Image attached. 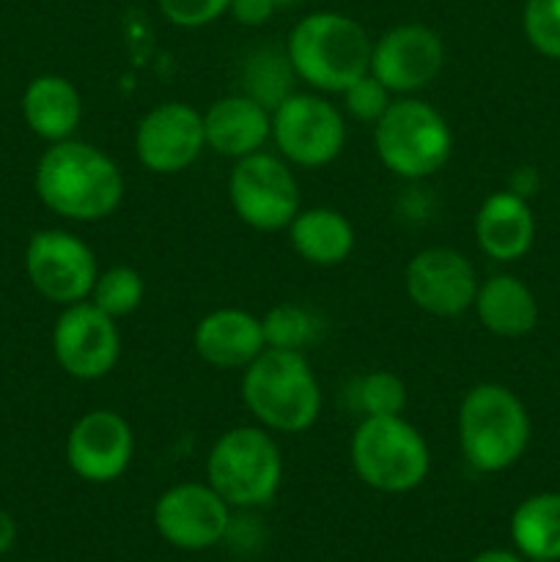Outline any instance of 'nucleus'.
Listing matches in <instances>:
<instances>
[{
  "instance_id": "12",
  "label": "nucleus",
  "mask_w": 560,
  "mask_h": 562,
  "mask_svg": "<svg viewBox=\"0 0 560 562\" xmlns=\"http://www.w3.org/2000/svg\"><path fill=\"white\" fill-rule=\"evenodd\" d=\"M478 272L464 252L453 247H426L404 269L406 296L423 313L453 318L475 305Z\"/></svg>"
},
{
  "instance_id": "16",
  "label": "nucleus",
  "mask_w": 560,
  "mask_h": 562,
  "mask_svg": "<svg viewBox=\"0 0 560 562\" xmlns=\"http://www.w3.org/2000/svg\"><path fill=\"white\" fill-rule=\"evenodd\" d=\"M135 456V434L124 415L113 409H91L77 417L66 437L69 470L86 483H113L130 470Z\"/></svg>"
},
{
  "instance_id": "11",
  "label": "nucleus",
  "mask_w": 560,
  "mask_h": 562,
  "mask_svg": "<svg viewBox=\"0 0 560 562\" xmlns=\"http://www.w3.org/2000/svg\"><path fill=\"white\" fill-rule=\"evenodd\" d=\"M53 355L66 376L80 382L108 376L121 357L119 324L91 300L66 305L55 318Z\"/></svg>"
},
{
  "instance_id": "14",
  "label": "nucleus",
  "mask_w": 560,
  "mask_h": 562,
  "mask_svg": "<svg viewBox=\"0 0 560 562\" xmlns=\"http://www.w3.org/2000/svg\"><path fill=\"white\" fill-rule=\"evenodd\" d=\"M206 148L203 113L187 102H163L135 130L137 162L157 176H173L198 162Z\"/></svg>"
},
{
  "instance_id": "22",
  "label": "nucleus",
  "mask_w": 560,
  "mask_h": 562,
  "mask_svg": "<svg viewBox=\"0 0 560 562\" xmlns=\"http://www.w3.org/2000/svg\"><path fill=\"white\" fill-rule=\"evenodd\" d=\"M475 313L483 329L497 338H522L538 324V302L514 274H492L478 285Z\"/></svg>"
},
{
  "instance_id": "27",
  "label": "nucleus",
  "mask_w": 560,
  "mask_h": 562,
  "mask_svg": "<svg viewBox=\"0 0 560 562\" xmlns=\"http://www.w3.org/2000/svg\"><path fill=\"white\" fill-rule=\"evenodd\" d=\"M355 406L362 417H390L404 415L410 404V390L404 379L390 371H371L360 376L351 387Z\"/></svg>"
},
{
  "instance_id": "20",
  "label": "nucleus",
  "mask_w": 560,
  "mask_h": 562,
  "mask_svg": "<svg viewBox=\"0 0 560 562\" xmlns=\"http://www.w3.org/2000/svg\"><path fill=\"white\" fill-rule=\"evenodd\" d=\"M22 119L27 130L47 143L75 137L82 121V97L71 80L60 75H38L22 93Z\"/></svg>"
},
{
  "instance_id": "10",
  "label": "nucleus",
  "mask_w": 560,
  "mask_h": 562,
  "mask_svg": "<svg viewBox=\"0 0 560 562\" xmlns=\"http://www.w3.org/2000/svg\"><path fill=\"white\" fill-rule=\"evenodd\" d=\"M25 272L38 296L66 307L91 296L99 267L80 236L64 228H44L27 239Z\"/></svg>"
},
{
  "instance_id": "31",
  "label": "nucleus",
  "mask_w": 560,
  "mask_h": 562,
  "mask_svg": "<svg viewBox=\"0 0 560 562\" xmlns=\"http://www.w3.org/2000/svg\"><path fill=\"white\" fill-rule=\"evenodd\" d=\"M275 11H278L275 0H231L228 3V14L245 27L267 25Z\"/></svg>"
},
{
  "instance_id": "2",
  "label": "nucleus",
  "mask_w": 560,
  "mask_h": 562,
  "mask_svg": "<svg viewBox=\"0 0 560 562\" xmlns=\"http://www.w3.org/2000/svg\"><path fill=\"white\" fill-rule=\"evenodd\" d=\"M242 401L272 434H302L322 415V387L305 351L264 349L242 371Z\"/></svg>"
},
{
  "instance_id": "32",
  "label": "nucleus",
  "mask_w": 560,
  "mask_h": 562,
  "mask_svg": "<svg viewBox=\"0 0 560 562\" xmlns=\"http://www.w3.org/2000/svg\"><path fill=\"white\" fill-rule=\"evenodd\" d=\"M538 181H536V173H533V168H519L514 173V179H511V192H516L519 198H530L533 192H536Z\"/></svg>"
},
{
  "instance_id": "15",
  "label": "nucleus",
  "mask_w": 560,
  "mask_h": 562,
  "mask_svg": "<svg viewBox=\"0 0 560 562\" xmlns=\"http://www.w3.org/2000/svg\"><path fill=\"white\" fill-rule=\"evenodd\" d=\"M154 527L170 547L201 552L228 536L231 505L209 483H179L159 494Z\"/></svg>"
},
{
  "instance_id": "5",
  "label": "nucleus",
  "mask_w": 560,
  "mask_h": 562,
  "mask_svg": "<svg viewBox=\"0 0 560 562\" xmlns=\"http://www.w3.org/2000/svg\"><path fill=\"white\" fill-rule=\"evenodd\" d=\"M373 148L390 173L421 181L448 165L453 132L434 104L417 97H399L373 124Z\"/></svg>"
},
{
  "instance_id": "34",
  "label": "nucleus",
  "mask_w": 560,
  "mask_h": 562,
  "mask_svg": "<svg viewBox=\"0 0 560 562\" xmlns=\"http://www.w3.org/2000/svg\"><path fill=\"white\" fill-rule=\"evenodd\" d=\"M472 562H522V558L508 552V549H489V552H481Z\"/></svg>"
},
{
  "instance_id": "1",
  "label": "nucleus",
  "mask_w": 560,
  "mask_h": 562,
  "mask_svg": "<svg viewBox=\"0 0 560 562\" xmlns=\"http://www.w3.org/2000/svg\"><path fill=\"white\" fill-rule=\"evenodd\" d=\"M33 187L44 206L71 223H99L121 206L126 181L110 154L86 140L49 143L38 157Z\"/></svg>"
},
{
  "instance_id": "7",
  "label": "nucleus",
  "mask_w": 560,
  "mask_h": 562,
  "mask_svg": "<svg viewBox=\"0 0 560 562\" xmlns=\"http://www.w3.org/2000/svg\"><path fill=\"white\" fill-rule=\"evenodd\" d=\"M349 453L357 477L382 494L412 492L432 470L428 442L404 415L362 417Z\"/></svg>"
},
{
  "instance_id": "21",
  "label": "nucleus",
  "mask_w": 560,
  "mask_h": 562,
  "mask_svg": "<svg viewBox=\"0 0 560 562\" xmlns=\"http://www.w3.org/2000/svg\"><path fill=\"white\" fill-rule=\"evenodd\" d=\"M291 250L313 267H338L355 250V228L338 209H300L289 228Z\"/></svg>"
},
{
  "instance_id": "18",
  "label": "nucleus",
  "mask_w": 560,
  "mask_h": 562,
  "mask_svg": "<svg viewBox=\"0 0 560 562\" xmlns=\"http://www.w3.org/2000/svg\"><path fill=\"white\" fill-rule=\"evenodd\" d=\"M203 132L206 148L236 162L272 140V113L247 93H228L203 110Z\"/></svg>"
},
{
  "instance_id": "23",
  "label": "nucleus",
  "mask_w": 560,
  "mask_h": 562,
  "mask_svg": "<svg viewBox=\"0 0 560 562\" xmlns=\"http://www.w3.org/2000/svg\"><path fill=\"white\" fill-rule=\"evenodd\" d=\"M511 538L533 562L560 560V494L544 492L527 497L511 516Z\"/></svg>"
},
{
  "instance_id": "33",
  "label": "nucleus",
  "mask_w": 560,
  "mask_h": 562,
  "mask_svg": "<svg viewBox=\"0 0 560 562\" xmlns=\"http://www.w3.org/2000/svg\"><path fill=\"white\" fill-rule=\"evenodd\" d=\"M16 543V521L9 510L0 508V554L9 552Z\"/></svg>"
},
{
  "instance_id": "28",
  "label": "nucleus",
  "mask_w": 560,
  "mask_h": 562,
  "mask_svg": "<svg viewBox=\"0 0 560 562\" xmlns=\"http://www.w3.org/2000/svg\"><path fill=\"white\" fill-rule=\"evenodd\" d=\"M522 27L538 53L560 60V0H527Z\"/></svg>"
},
{
  "instance_id": "3",
  "label": "nucleus",
  "mask_w": 560,
  "mask_h": 562,
  "mask_svg": "<svg viewBox=\"0 0 560 562\" xmlns=\"http://www.w3.org/2000/svg\"><path fill=\"white\" fill-rule=\"evenodd\" d=\"M371 47L366 27L338 11H313L291 27L285 53L296 80L311 91L340 93L371 69Z\"/></svg>"
},
{
  "instance_id": "24",
  "label": "nucleus",
  "mask_w": 560,
  "mask_h": 562,
  "mask_svg": "<svg viewBox=\"0 0 560 562\" xmlns=\"http://www.w3.org/2000/svg\"><path fill=\"white\" fill-rule=\"evenodd\" d=\"M296 71L291 66L289 53L278 47H258L253 49L245 58V66H242V86L250 99H256L258 104L272 113L285 97L294 93Z\"/></svg>"
},
{
  "instance_id": "35",
  "label": "nucleus",
  "mask_w": 560,
  "mask_h": 562,
  "mask_svg": "<svg viewBox=\"0 0 560 562\" xmlns=\"http://www.w3.org/2000/svg\"><path fill=\"white\" fill-rule=\"evenodd\" d=\"M296 3H302V0H275V5H278V9H291V5H296Z\"/></svg>"
},
{
  "instance_id": "26",
  "label": "nucleus",
  "mask_w": 560,
  "mask_h": 562,
  "mask_svg": "<svg viewBox=\"0 0 560 562\" xmlns=\"http://www.w3.org/2000/svg\"><path fill=\"white\" fill-rule=\"evenodd\" d=\"M261 329L267 349L305 351V346L316 340L318 318L307 307L283 302V305H275L267 316H261Z\"/></svg>"
},
{
  "instance_id": "9",
  "label": "nucleus",
  "mask_w": 560,
  "mask_h": 562,
  "mask_svg": "<svg viewBox=\"0 0 560 562\" xmlns=\"http://www.w3.org/2000/svg\"><path fill=\"white\" fill-rule=\"evenodd\" d=\"M272 143L285 162L324 168L346 146L344 110L318 91H294L272 110Z\"/></svg>"
},
{
  "instance_id": "25",
  "label": "nucleus",
  "mask_w": 560,
  "mask_h": 562,
  "mask_svg": "<svg viewBox=\"0 0 560 562\" xmlns=\"http://www.w3.org/2000/svg\"><path fill=\"white\" fill-rule=\"evenodd\" d=\"M143 296H146V283H143V274L135 267H110L104 272L97 274V283H93L91 296L88 300L99 307V311L108 313L110 318H124L130 313H135L141 307Z\"/></svg>"
},
{
  "instance_id": "30",
  "label": "nucleus",
  "mask_w": 560,
  "mask_h": 562,
  "mask_svg": "<svg viewBox=\"0 0 560 562\" xmlns=\"http://www.w3.org/2000/svg\"><path fill=\"white\" fill-rule=\"evenodd\" d=\"M165 20L176 27H203L228 14L231 0H157Z\"/></svg>"
},
{
  "instance_id": "29",
  "label": "nucleus",
  "mask_w": 560,
  "mask_h": 562,
  "mask_svg": "<svg viewBox=\"0 0 560 562\" xmlns=\"http://www.w3.org/2000/svg\"><path fill=\"white\" fill-rule=\"evenodd\" d=\"M344 99V113H349L351 119L360 121V124H377L388 108L393 104V93L377 80V77L368 71V75L357 77L346 91H340Z\"/></svg>"
},
{
  "instance_id": "6",
  "label": "nucleus",
  "mask_w": 560,
  "mask_h": 562,
  "mask_svg": "<svg viewBox=\"0 0 560 562\" xmlns=\"http://www.w3.org/2000/svg\"><path fill=\"white\" fill-rule=\"evenodd\" d=\"M283 456L272 431L236 426L214 439L206 456V483L231 508H258L278 494Z\"/></svg>"
},
{
  "instance_id": "19",
  "label": "nucleus",
  "mask_w": 560,
  "mask_h": 562,
  "mask_svg": "<svg viewBox=\"0 0 560 562\" xmlns=\"http://www.w3.org/2000/svg\"><path fill=\"white\" fill-rule=\"evenodd\" d=\"M475 239L492 261H519L536 239V217L530 203L516 192H492L475 214Z\"/></svg>"
},
{
  "instance_id": "8",
  "label": "nucleus",
  "mask_w": 560,
  "mask_h": 562,
  "mask_svg": "<svg viewBox=\"0 0 560 562\" xmlns=\"http://www.w3.org/2000/svg\"><path fill=\"white\" fill-rule=\"evenodd\" d=\"M228 201L236 217L261 234L289 228L302 209L294 170L283 157L269 151L236 159L228 176Z\"/></svg>"
},
{
  "instance_id": "17",
  "label": "nucleus",
  "mask_w": 560,
  "mask_h": 562,
  "mask_svg": "<svg viewBox=\"0 0 560 562\" xmlns=\"http://www.w3.org/2000/svg\"><path fill=\"white\" fill-rule=\"evenodd\" d=\"M192 349L217 371H245L267 349L261 318L242 307H217L195 324Z\"/></svg>"
},
{
  "instance_id": "4",
  "label": "nucleus",
  "mask_w": 560,
  "mask_h": 562,
  "mask_svg": "<svg viewBox=\"0 0 560 562\" xmlns=\"http://www.w3.org/2000/svg\"><path fill=\"white\" fill-rule=\"evenodd\" d=\"M461 456L475 472H503L525 456L530 417L514 390L497 382L475 384L464 393L456 415Z\"/></svg>"
},
{
  "instance_id": "13",
  "label": "nucleus",
  "mask_w": 560,
  "mask_h": 562,
  "mask_svg": "<svg viewBox=\"0 0 560 562\" xmlns=\"http://www.w3.org/2000/svg\"><path fill=\"white\" fill-rule=\"evenodd\" d=\"M445 64V47L437 31L421 22H404L373 42L371 75L393 97H415L439 77Z\"/></svg>"
}]
</instances>
